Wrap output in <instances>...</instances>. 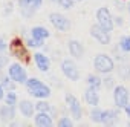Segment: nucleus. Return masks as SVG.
I'll return each instance as SVG.
<instances>
[{"instance_id":"39448f33","label":"nucleus","mask_w":130,"mask_h":127,"mask_svg":"<svg viewBox=\"0 0 130 127\" xmlns=\"http://www.w3.org/2000/svg\"><path fill=\"white\" fill-rule=\"evenodd\" d=\"M8 75L12 81L15 83H26L28 78H26V71L20 66V65H11L9 69H8Z\"/></svg>"},{"instance_id":"c85d7f7f","label":"nucleus","mask_w":130,"mask_h":127,"mask_svg":"<svg viewBox=\"0 0 130 127\" xmlns=\"http://www.w3.org/2000/svg\"><path fill=\"white\" fill-rule=\"evenodd\" d=\"M5 49H6V43H5V40L2 37H0V52H3Z\"/></svg>"},{"instance_id":"c756f323","label":"nucleus","mask_w":130,"mask_h":127,"mask_svg":"<svg viewBox=\"0 0 130 127\" xmlns=\"http://www.w3.org/2000/svg\"><path fill=\"white\" fill-rule=\"evenodd\" d=\"M41 2H43V0H34V8H40Z\"/></svg>"},{"instance_id":"cd10ccee","label":"nucleus","mask_w":130,"mask_h":127,"mask_svg":"<svg viewBox=\"0 0 130 127\" xmlns=\"http://www.w3.org/2000/svg\"><path fill=\"white\" fill-rule=\"evenodd\" d=\"M3 87H5V89H9V90H12V89H14V84H12L8 78H3Z\"/></svg>"},{"instance_id":"423d86ee","label":"nucleus","mask_w":130,"mask_h":127,"mask_svg":"<svg viewBox=\"0 0 130 127\" xmlns=\"http://www.w3.org/2000/svg\"><path fill=\"white\" fill-rule=\"evenodd\" d=\"M113 100L118 107H125L128 103V90L124 86H116L113 92Z\"/></svg>"},{"instance_id":"6ab92c4d","label":"nucleus","mask_w":130,"mask_h":127,"mask_svg":"<svg viewBox=\"0 0 130 127\" xmlns=\"http://www.w3.org/2000/svg\"><path fill=\"white\" fill-rule=\"evenodd\" d=\"M87 83H89V86H90V87L98 89V87L101 86V78H98V77H95V75H89Z\"/></svg>"},{"instance_id":"dca6fc26","label":"nucleus","mask_w":130,"mask_h":127,"mask_svg":"<svg viewBox=\"0 0 130 127\" xmlns=\"http://www.w3.org/2000/svg\"><path fill=\"white\" fill-rule=\"evenodd\" d=\"M31 34H32L34 38H40V40H44V38L49 37V31H47L46 28H43V26H35V28L31 31Z\"/></svg>"},{"instance_id":"f03ea898","label":"nucleus","mask_w":130,"mask_h":127,"mask_svg":"<svg viewBox=\"0 0 130 127\" xmlns=\"http://www.w3.org/2000/svg\"><path fill=\"white\" fill-rule=\"evenodd\" d=\"M93 66H95V69L98 72L107 74V72H112L113 71V60L110 57H107L106 54H100L93 60Z\"/></svg>"},{"instance_id":"bb28decb","label":"nucleus","mask_w":130,"mask_h":127,"mask_svg":"<svg viewBox=\"0 0 130 127\" xmlns=\"http://www.w3.org/2000/svg\"><path fill=\"white\" fill-rule=\"evenodd\" d=\"M58 125H61V127H66V125H72V121H71V119H68V118H61V119L58 121Z\"/></svg>"},{"instance_id":"6e6552de","label":"nucleus","mask_w":130,"mask_h":127,"mask_svg":"<svg viewBox=\"0 0 130 127\" xmlns=\"http://www.w3.org/2000/svg\"><path fill=\"white\" fill-rule=\"evenodd\" d=\"M90 34H92V37H95V38L98 40V43H101V44H109V43H110V35H109V32H107L103 26H100V25H93V26L90 28Z\"/></svg>"},{"instance_id":"f3484780","label":"nucleus","mask_w":130,"mask_h":127,"mask_svg":"<svg viewBox=\"0 0 130 127\" xmlns=\"http://www.w3.org/2000/svg\"><path fill=\"white\" fill-rule=\"evenodd\" d=\"M20 112L25 115V116H31L32 113H34V104L31 103V101H22L20 103Z\"/></svg>"},{"instance_id":"aec40b11","label":"nucleus","mask_w":130,"mask_h":127,"mask_svg":"<svg viewBox=\"0 0 130 127\" xmlns=\"http://www.w3.org/2000/svg\"><path fill=\"white\" fill-rule=\"evenodd\" d=\"M119 47L124 51V52H130V37H122L119 40Z\"/></svg>"},{"instance_id":"a211bd4d","label":"nucleus","mask_w":130,"mask_h":127,"mask_svg":"<svg viewBox=\"0 0 130 127\" xmlns=\"http://www.w3.org/2000/svg\"><path fill=\"white\" fill-rule=\"evenodd\" d=\"M116 116H118V113L115 112V110H107V112H103V115H101V122H110V121H115L116 119Z\"/></svg>"},{"instance_id":"4468645a","label":"nucleus","mask_w":130,"mask_h":127,"mask_svg":"<svg viewBox=\"0 0 130 127\" xmlns=\"http://www.w3.org/2000/svg\"><path fill=\"white\" fill-rule=\"evenodd\" d=\"M35 124H37V125H43V127L52 125V119H51V116L47 115V112H38V113L35 115Z\"/></svg>"},{"instance_id":"2f4dec72","label":"nucleus","mask_w":130,"mask_h":127,"mask_svg":"<svg viewBox=\"0 0 130 127\" xmlns=\"http://www.w3.org/2000/svg\"><path fill=\"white\" fill-rule=\"evenodd\" d=\"M124 109H125V113H127V115L130 116V104H128V103H127V106H125Z\"/></svg>"},{"instance_id":"2eb2a0df","label":"nucleus","mask_w":130,"mask_h":127,"mask_svg":"<svg viewBox=\"0 0 130 127\" xmlns=\"http://www.w3.org/2000/svg\"><path fill=\"white\" fill-rule=\"evenodd\" d=\"M69 51H71V55H74L75 58H80L83 55V46L77 40H71L69 41Z\"/></svg>"},{"instance_id":"7c9ffc66","label":"nucleus","mask_w":130,"mask_h":127,"mask_svg":"<svg viewBox=\"0 0 130 127\" xmlns=\"http://www.w3.org/2000/svg\"><path fill=\"white\" fill-rule=\"evenodd\" d=\"M104 84H106V86H107V87H110V86H112V84H113V81H112V78H107V80H106V81H104Z\"/></svg>"},{"instance_id":"473e14b6","label":"nucleus","mask_w":130,"mask_h":127,"mask_svg":"<svg viewBox=\"0 0 130 127\" xmlns=\"http://www.w3.org/2000/svg\"><path fill=\"white\" fill-rule=\"evenodd\" d=\"M5 97V93H3V86H0V100H2Z\"/></svg>"},{"instance_id":"7ed1b4c3","label":"nucleus","mask_w":130,"mask_h":127,"mask_svg":"<svg viewBox=\"0 0 130 127\" xmlns=\"http://www.w3.org/2000/svg\"><path fill=\"white\" fill-rule=\"evenodd\" d=\"M96 19H98V25L103 26L107 32H110L113 29V19L107 8H100L96 11Z\"/></svg>"},{"instance_id":"b1692460","label":"nucleus","mask_w":130,"mask_h":127,"mask_svg":"<svg viewBox=\"0 0 130 127\" xmlns=\"http://www.w3.org/2000/svg\"><path fill=\"white\" fill-rule=\"evenodd\" d=\"M28 44L32 46V47H40V46L43 44V40H40V38H34V37H32V38L28 40Z\"/></svg>"},{"instance_id":"9d476101","label":"nucleus","mask_w":130,"mask_h":127,"mask_svg":"<svg viewBox=\"0 0 130 127\" xmlns=\"http://www.w3.org/2000/svg\"><path fill=\"white\" fill-rule=\"evenodd\" d=\"M66 103H68V106H69V109H71L74 118H75V119H80V118H81V106H80L78 100H77L74 95L68 93V95H66Z\"/></svg>"},{"instance_id":"f704fd0d","label":"nucleus","mask_w":130,"mask_h":127,"mask_svg":"<svg viewBox=\"0 0 130 127\" xmlns=\"http://www.w3.org/2000/svg\"><path fill=\"white\" fill-rule=\"evenodd\" d=\"M128 11H130V8H128Z\"/></svg>"},{"instance_id":"ddd939ff","label":"nucleus","mask_w":130,"mask_h":127,"mask_svg":"<svg viewBox=\"0 0 130 127\" xmlns=\"http://www.w3.org/2000/svg\"><path fill=\"white\" fill-rule=\"evenodd\" d=\"M14 116H15L14 106H9V104H6V106H3L2 109H0V118H2L5 122H6V121H9V119H12Z\"/></svg>"},{"instance_id":"9b49d317","label":"nucleus","mask_w":130,"mask_h":127,"mask_svg":"<svg viewBox=\"0 0 130 127\" xmlns=\"http://www.w3.org/2000/svg\"><path fill=\"white\" fill-rule=\"evenodd\" d=\"M34 60H35V65H37V68H38L41 72H46V71L49 69V66H51V61H49V58H47L46 55L40 54V52L34 55Z\"/></svg>"},{"instance_id":"5701e85b","label":"nucleus","mask_w":130,"mask_h":127,"mask_svg":"<svg viewBox=\"0 0 130 127\" xmlns=\"http://www.w3.org/2000/svg\"><path fill=\"white\" fill-rule=\"evenodd\" d=\"M101 115H103V110L96 109V106H95V109L90 112V116H92L93 121H101Z\"/></svg>"},{"instance_id":"412c9836","label":"nucleus","mask_w":130,"mask_h":127,"mask_svg":"<svg viewBox=\"0 0 130 127\" xmlns=\"http://www.w3.org/2000/svg\"><path fill=\"white\" fill-rule=\"evenodd\" d=\"M5 100H6V104L14 106V104L17 103V95H15V92H14V90L8 92V93H6V97H5Z\"/></svg>"},{"instance_id":"a878e982","label":"nucleus","mask_w":130,"mask_h":127,"mask_svg":"<svg viewBox=\"0 0 130 127\" xmlns=\"http://www.w3.org/2000/svg\"><path fill=\"white\" fill-rule=\"evenodd\" d=\"M19 2H20L22 8H29V6L34 5V0H19Z\"/></svg>"},{"instance_id":"1a4fd4ad","label":"nucleus","mask_w":130,"mask_h":127,"mask_svg":"<svg viewBox=\"0 0 130 127\" xmlns=\"http://www.w3.org/2000/svg\"><path fill=\"white\" fill-rule=\"evenodd\" d=\"M9 51H11V54L14 55V57H17L19 60H28V54H26V51H25V47H23V44H22V41L20 40H14L12 43H11V46H9Z\"/></svg>"},{"instance_id":"393cba45","label":"nucleus","mask_w":130,"mask_h":127,"mask_svg":"<svg viewBox=\"0 0 130 127\" xmlns=\"http://www.w3.org/2000/svg\"><path fill=\"white\" fill-rule=\"evenodd\" d=\"M58 3H60V6H61V8L69 9V8H72V6H74V0H58Z\"/></svg>"},{"instance_id":"4be33fe9","label":"nucleus","mask_w":130,"mask_h":127,"mask_svg":"<svg viewBox=\"0 0 130 127\" xmlns=\"http://www.w3.org/2000/svg\"><path fill=\"white\" fill-rule=\"evenodd\" d=\"M35 109H37L38 112H49L51 106H49L46 101H38V103L35 104Z\"/></svg>"},{"instance_id":"72a5a7b5","label":"nucleus","mask_w":130,"mask_h":127,"mask_svg":"<svg viewBox=\"0 0 130 127\" xmlns=\"http://www.w3.org/2000/svg\"><path fill=\"white\" fill-rule=\"evenodd\" d=\"M0 66H2V61H0Z\"/></svg>"},{"instance_id":"0eeeda50","label":"nucleus","mask_w":130,"mask_h":127,"mask_svg":"<svg viewBox=\"0 0 130 127\" xmlns=\"http://www.w3.org/2000/svg\"><path fill=\"white\" fill-rule=\"evenodd\" d=\"M49 19H51V23L58 29V31H63V32H66L69 28H71V23H69V20L64 17V15H61V14H57V12H52L51 15H49Z\"/></svg>"},{"instance_id":"f8f14e48","label":"nucleus","mask_w":130,"mask_h":127,"mask_svg":"<svg viewBox=\"0 0 130 127\" xmlns=\"http://www.w3.org/2000/svg\"><path fill=\"white\" fill-rule=\"evenodd\" d=\"M84 98H86V101H87L90 106H98V103H100L98 92H96V89H93V87H89V89L86 90Z\"/></svg>"},{"instance_id":"f257e3e1","label":"nucleus","mask_w":130,"mask_h":127,"mask_svg":"<svg viewBox=\"0 0 130 127\" xmlns=\"http://www.w3.org/2000/svg\"><path fill=\"white\" fill-rule=\"evenodd\" d=\"M26 86H28L29 93L34 95V97H37V98H47L51 95V89L44 83H41L40 80H37V78L28 80L26 81Z\"/></svg>"},{"instance_id":"20e7f679","label":"nucleus","mask_w":130,"mask_h":127,"mask_svg":"<svg viewBox=\"0 0 130 127\" xmlns=\"http://www.w3.org/2000/svg\"><path fill=\"white\" fill-rule=\"evenodd\" d=\"M61 71H63L64 75H66L69 80H72V81H77L80 78V72H78V69L75 66V63L71 61V60H64L61 63Z\"/></svg>"}]
</instances>
